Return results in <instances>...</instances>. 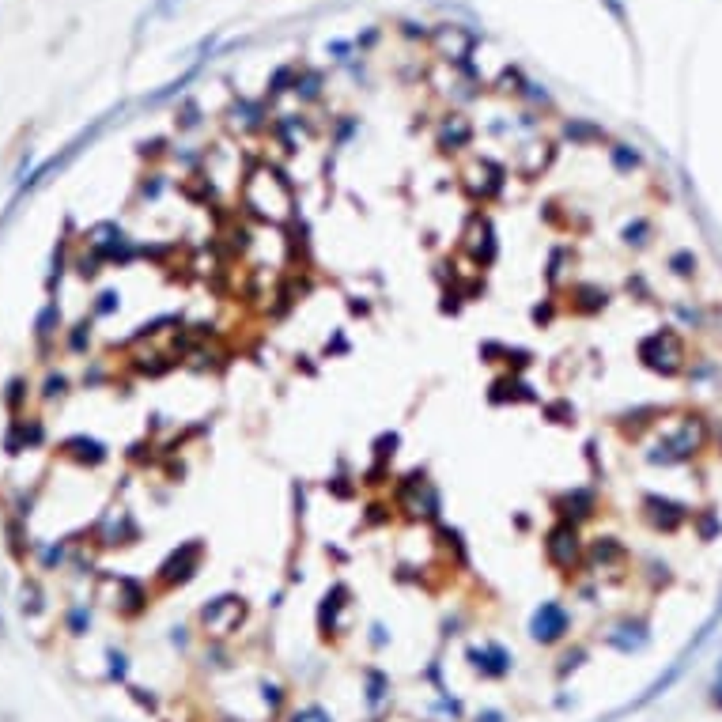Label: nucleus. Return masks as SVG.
<instances>
[{
  "instance_id": "1",
  "label": "nucleus",
  "mask_w": 722,
  "mask_h": 722,
  "mask_svg": "<svg viewBox=\"0 0 722 722\" xmlns=\"http://www.w3.org/2000/svg\"><path fill=\"white\" fill-rule=\"evenodd\" d=\"M243 205L250 216L265 219V224H288L295 201H291V186L284 182L280 171L273 166H254L243 182Z\"/></svg>"
},
{
  "instance_id": "2",
  "label": "nucleus",
  "mask_w": 722,
  "mask_h": 722,
  "mask_svg": "<svg viewBox=\"0 0 722 722\" xmlns=\"http://www.w3.org/2000/svg\"><path fill=\"white\" fill-rule=\"evenodd\" d=\"M703 442H707V428H703V420H700V416H684L677 431L662 435V442L654 447L651 461H654V465H677V461H688Z\"/></svg>"
},
{
  "instance_id": "3",
  "label": "nucleus",
  "mask_w": 722,
  "mask_h": 722,
  "mask_svg": "<svg viewBox=\"0 0 722 722\" xmlns=\"http://www.w3.org/2000/svg\"><path fill=\"white\" fill-rule=\"evenodd\" d=\"M640 359H643V367H651L658 375H677L684 367V345L673 329H658L640 345Z\"/></svg>"
},
{
  "instance_id": "4",
  "label": "nucleus",
  "mask_w": 722,
  "mask_h": 722,
  "mask_svg": "<svg viewBox=\"0 0 722 722\" xmlns=\"http://www.w3.org/2000/svg\"><path fill=\"white\" fill-rule=\"evenodd\" d=\"M544 556L556 571H575L586 552H582V541H579V530L571 522H556L549 533H544Z\"/></svg>"
},
{
  "instance_id": "5",
  "label": "nucleus",
  "mask_w": 722,
  "mask_h": 722,
  "mask_svg": "<svg viewBox=\"0 0 722 722\" xmlns=\"http://www.w3.org/2000/svg\"><path fill=\"white\" fill-rule=\"evenodd\" d=\"M246 620V601L235 598V594H224L216 601H208L205 609H201V624H205L208 635H216V640H224V635L238 632V624Z\"/></svg>"
},
{
  "instance_id": "6",
  "label": "nucleus",
  "mask_w": 722,
  "mask_h": 722,
  "mask_svg": "<svg viewBox=\"0 0 722 722\" xmlns=\"http://www.w3.org/2000/svg\"><path fill=\"white\" fill-rule=\"evenodd\" d=\"M568 628H571V616H568L563 605H556V601H544L530 620V635L537 643H560L563 635H568Z\"/></svg>"
},
{
  "instance_id": "7",
  "label": "nucleus",
  "mask_w": 722,
  "mask_h": 722,
  "mask_svg": "<svg viewBox=\"0 0 722 722\" xmlns=\"http://www.w3.org/2000/svg\"><path fill=\"white\" fill-rule=\"evenodd\" d=\"M201 556H205V544L201 541H189L182 544L178 552H171V560L159 568V582L163 586H178V582H189L193 571L201 568Z\"/></svg>"
},
{
  "instance_id": "8",
  "label": "nucleus",
  "mask_w": 722,
  "mask_h": 722,
  "mask_svg": "<svg viewBox=\"0 0 722 722\" xmlns=\"http://www.w3.org/2000/svg\"><path fill=\"white\" fill-rule=\"evenodd\" d=\"M643 514H647V522H651L654 530L673 533L684 518H688V507L673 503V499H662V496H647V499H643Z\"/></svg>"
},
{
  "instance_id": "9",
  "label": "nucleus",
  "mask_w": 722,
  "mask_h": 722,
  "mask_svg": "<svg viewBox=\"0 0 722 722\" xmlns=\"http://www.w3.org/2000/svg\"><path fill=\"white\" fill-rule=\"evenodd\" d=\"M465 246H469V254H473L480 265H492V261H496V235H492V224H488L484 216H473V219H469Z\"/></svg>"
},
{
  "instance_id": "10",
  "label": "nucleus",
  "mask_w": 722,
  "mask_h": 722,
  "mask_svg": "<svg viewBox=\"0 0 722 722\" xmlns=\"http://www.w3.org/2000/svg\"><path fill=\"white\" fill-rule=\"evenodd\" d=\"M469 662H473V670H480L484 677H507V673H511V654H507L503 647H496V643L473 647V651H469Z\"/></svg>"
},
{
  "instance_id": "11",
  "label": "nucleus",
  "mask_w": 722,
  "mask_h": 722,
  "mask_svg": "<svg viewBox=\"0 0 722 722\" xmlns=\"http://www.w3.org/2000/svg\"><path fill=\"white\" fill-rule=\"evenodd\" d=\"M499 186H503V171H499L496 163H480L469 171V178H465V189L473 193L477 201H488L492 193H499Z\"/></svg>"
},
{
  "instance_id": "12",
  "label": "nucleus",
  "mask_w": 722,
  "mask_h": 722,
  "mask_svg": "<svg viewBox=\"0 0 722 722\" xmlns=\"http://www.w3.org/2000/svg\"><path fill=\"white\" fill-rule=\"evenodd\" d=\"M560 522H571V526H579L582 518H590L594 514V492H586V488H575V492H568V496H560Z\"/></svg>"
},
{
  "instance_id": "13",
  "label": "nucleus",
  "mask_w": 722,
  "mask_h": 722,
  "mask_svg": "<svg viewBox=\"0 0 722 722\" xmlns=\"http://www.w3.org/2000/svg\"><path fill=\"white\" fill-rule=\"evenodd\" d=\"M586 560L594 563V568H601V571H616V568H624V549L613 541V537H598L594 544L586 549Z\"/></svg>"
},
{
  "instance_id": "14",
  "label": "nucleus",
  "mask_w": 722,
  "mask_h": 722,
  "mask_svg": "<svg viewBox=\"0 0 722 722\" xmlns=\"http://www.w3.org/2000/svg\"><path fill=\"white\" fill-rule=\"evenodd\" d=\"M571 299H575L579 314H598V310H605L609 295L601 288H594V284H579V288H571Z\"/></svg>"
},
{
  "instance_id": "15",
  "label": "nucleus",
  "mask_w": 722,
  "mask_h": 722,
  "mask_svg": "<svg viewBox=\"0 0 722 722\" xmlns=\"http://www.w3.org/2000/svg\"><path fill=\"white\" fill-rule=\"evenodd\" d=\"M348 590L345 586H333L329 594H326V601H322V628H337V613L348 605Z\"/></svg>"
},
{
  "instance_id": "16",
  "label": "nucleus",
  "mask_w": 722,
  "mask_h": 722,
  "mask_svg": "<svg viewBox=\"0 0 722 722\" xmlns=\"http://www.w3.org/2000/svg\"><path fill=\"white\" fill-rule=\"evenodd\" d=\"M439 50L450 53V57H465L469 53V34L458 31V27H447V31H439Z\"/></svg>"
},
{
  "instance_id": "17",
  "label": "nucleus",
  "mask_w": 722,
  "mask_h": 722,
  "mask_svg": "<svg viewBox=\"0 0 722 722\" xmlns=\"http://www.w3.org/2000/svg\"><path fill=\"white\" fill-rule=\"evenodd\" d=\"M533 401V394H526V386L518 382V378H499V382L492 386V401Z\"/></svg>"
},
{
  "instance_id": "18",
  "label": "nucleus",
  "mask_w": 722,
  "mask_h": 722,
  "mask_svg": "<svg viewBox=\"0 0 722 722\" xmlns=\"http://www.w3.org/2000/svg\"><path fill=\"white\" fill-rule=\"evenodd\" d=\"M465 140H469V125L461 122V117H450V125L442 129V144L458 147V144H465Z\"/></svg>"
},
{
  "instance_id": "19",
  "label": "nucleus",
  "mask_w": 722,
  "mask_h": 722,
  "mask_svg": "<svg viewBox=\"0 0 722 722\" xmlns=\"http://www.w3.org/2000/svg\"><path fill=\"white\" fill-rule=\"evenodd\" d=\"M291 722H333V715L326 707H318V703H307V707L291 711Z\"/></svg>"
},
{
  "instance_id": "20",
  "label": "nucleus",
  "mask_w": 722,
  "mask_h": 722,
  "mask_svg": "<svg viewBox=\"0 0 722 722\" xmlns=\"http://www.w3.org/2000/svg\"><path fill=\"white\" fill-rule=\"evenodd\" d=\"M647 231H651V227H647V219H635V224L624 227V243H628V246H643V243H647V238H643Z\"/></svg>"
},
{
  "instance_id": "21",
  "label": "nucleus",
  "mask_w": 722,
  "mask_h": 722,
  "mask_svg": "<svg viewBox=\"0 0 722 722\" xmlns=\"http://www.w3.org/2000/svg\"><path fill=\"white\" fill-rule=\"evenodd\" d=\"M670 265H673V273H677V276H692V273H696V257H688V254H673Z\"/></svg>"
},
{
  "instance_id": "22",
  "label": "nucleus",
  "mask_w": 722,
  "mask_h": 722,
  "mask_svg": "<svg viewBox=\"0 0 722 722\" xmlns=\"http://www.w3.org/2000/svg\"><path fill=\"white\" fill-rule=\"evenodd\" d=\"M261 692H265V707H268V711H280V703H284V688H280V684H265Z\"/></svg>"
},
{
  "instance_id": "23",
  "label": "nucleus",
  "mask_w": 722,
  "mask_h": 722,
  "mask_svg": "<svg viewBox=\"0 0 722 722\" xmlns=\"http://www.w3.org/2000/svg\"><path fill=\"white\" fill-rule=\"evenodd\" d=\"M367 681H371V692H367V700L378 703V700H382V688H386V677H382V673H375V670H367Z\"/></svg>"
},
{
  "instance_id": "24",
  "label": "nucleus",
  "mask_w": 722,
  "mask_h": 722,
  "mask_svg": "<svg viewBox=\"0 0 722 722\" xmlns=\"http://www.w3.org/2000/svg\"><path fill=\"white\" fill-rule=\"evenodd\" d=\"M613 163L620 166V171H632L640 159H635V152H624V144H620V147H613Z\"/></svg>"
},
{
  "instance_id": "25",
  "label": "nucleus",
  "mask_w": 722,
  "mask_h": 722,
  "mask_svg": "<svg viewBox=\"0 0 722 722\" xmlns=\"http://www.w3.org/2000/svg\"><path fill=\"white\" fill-rule=\"evenodd\" d=\"M99 299H103V303H99V310H110V307H114V299H117V295H114V291H106V295H99Z\"/></svg>"
},
{
  "instance_id": "26",
  "label": "nucleus",
  "mask_w": 722,
  "mask_h": 722,
  "mask_svg": "<svg viewBox=\"0 0 722 722\" xmlns=\"http://www.w3.org/2000/svg\"><path fill=\"white\" fill-rule=\"evenodd\" d=\"M533 318H537V322H549V318H552V307H537Z\"/></svg>"
},
{
  "instance_id": "27",
  "label": "nucleus",
  "mask_w": 722,
  "mask_h": 722,
  "mask_svg": "<svg viewBox=\"0 0 722 722\" xmlns=\"http://www.w3.org/2000/svg\"><path fill=\"white\" fill-rule=\"evenodd\" d=\"M382 518H386V507L375 503V507H371V522H382Z\"/></svg>"
},
{
  "instance_id": "28",
  "label": "nucleus",
  "mask_w": 722,
  "mask_h": 722,
  "mask_svg": "<svg viewBox=\"0 0 722 722\" xmlns=\"http://www.w3.org/2000/svg\"><path fill=\"white\" fill-rule=\"evenodd\" d=\"M477 722H503V715H496V711H484V715H480Z\"/></svg>"
},
{
  "instance_id": "29",
  "label": "nucleus",
  "mask_w": 722,
  "mask_h": 722,
  "mask_svg": "<svg viewBox=\"0 0 722 722\" xmlns=\"http://www.w3.org/2000/svg\"><path fill=\"white\" fill-rule=\"evenodd\" d=\"M219 722H238V719H219Z\"/></svg>"
}]
</instances>
